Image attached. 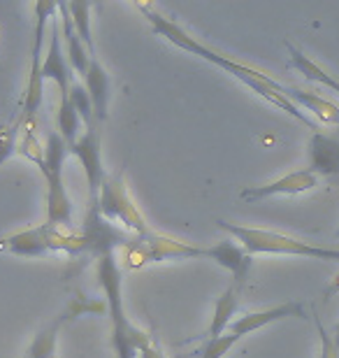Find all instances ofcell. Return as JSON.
<instances>
[{"label": "cell", "instance_id": "16", "mask_svg": "<svg viewBox=\"0 0 339 358\" xmlns=\"http://www.w3.org/2000/svg\"><path fill=\"white\" fill-rule=\"evenodd\" d=\"M286 98L291 100L293 105L298 107H305L307 112H312L321 124H339V107L335 103H330L323 96L314 91H302V89H295V87H288Z\"/></svg>", "mask_w": 339, "mask_h": 358}, {"label": "cell", "instance_id": "32", "mask_svg": "<svg viewBox=\"0 0 339 358\" xmlns=\"http://www.w3.org/2000/svg\"><path fill=\"white\" fill-rule=\"evenodd\" d=\"M335 238H339V231H337V233H335Z\"/></svg>", "mask_w": 339, "mask_h": 358}, {"label": "cell", "instance_id": "27", "mask_svg": "<svg viewBox=\"0 0 339 358\" xmlns=\"http://www.w3.org/2000/svg\"><path fill=\"white\" fill-rule=\"evenodd\" d=\"M314 324H316V331H319V340H321V358H339V345L335 342L333 335L323 328L321 319L316 317V314H314Z\"/></svg>", "mask_w": 339, "mask_h": 358}, {"label": "cell", "instance_id": "20", "mask_svg": "<svg viewBox=\"0 0 339 358\" xmlns=\"http://www.w3.org/2000/svg\"><path fill=\"white\" fill-rule=\"evenodd\" d=\"M68 142L61 138L59 133H49L47 142H45V168L40 170L42 175H63V166H66L68 159Z\"/></svg>", "mask_w": 339, "mask_h": 358}, {"label": "cell", "instance_id": "9", "mask_svg": "<svg viewBox=\"0 0 339 358\" xmlns=\"http://www.w3.org/2000/svg\"><path fill=\"white\" fill-rule=\"evenodd\" d=\"M281 319H307L305 305L298 303V300H288V303L268 307V310L249 312V314H244V317L235 319L228 331L233 335H237V338H244V335L254 333V331H258V328L270 326V324H274V321H281Z\"/></svg>", "mask_w": 339, "mask_h": 358}, {"label": "cell", "instance_id": "4", "mask_svg": "<svg viewBox=\"0 0 339 358\" xmlns=\"http://www.w3.org/2000/svg\"><path fill=\"white\" fill-rule=\"evenodd\" d=\"M59 12V3H47L40 0L35 3V35H33V49H31V70H28V82L24 91V105H21V114L17 119L19 128H35L38 124V112L42 107V98H45V77H42V42H45V33L49 19Z\"/></svg>", "mask_w": 339, "mask_h": 358}, {"label": "cell", "instance_id": "15", "mask_svg": "<svg viewBox=\"0 0 339 358\" xmlns=\"http://www.w3.org/2000/svg\"><path fill=\"white\" fill-rule=\"evenodd\" d=\"M47 182V221L49 226L72 228V200L63 184V175H49Z\"/></svg>", "mask_w": 339, "mask_h": 358}, {"label": "cell", "instance_id": "11", "mask_svg": "<svg viewBox=\"0 0 339 358\" xmlns=\"http://www.w3.org/2000/svg\"><path fill=\"white\" fill-rule=\"evenodd\" d=\"M309 173L316 177H339V140L326 133H312L307 145Z\"/></svg>", "mask_w": 339, "mask_h": 358}, {"label": "cell", "instance_id": "29", "mask_svg": "<svg viewBox=\"0 0 339 358\" xmlns=\"http://www.w3.org/2000/svg\"><path fill=\"white\" fill-rule=\"evenodd\" d=\"M333 338H335V342L339 345V324H337V328H335V335H333Z\"/></svg>", "mask_w": 339, "mask_h": 358}, {"label": "cell", "instance_id": "24", "mask_svg": "<svg viewBox=\"0 0 339 358\" xmlns=\"http://www.w3.org/2000/svg\"><path fill=\"white\" fill-rule=\"evenodd\" d=\"M17 154H21L31 163H35L40 170L45 168V147H40L38 138H35V128H21V140L17 145Z\"/></svg>", "mask_w": 339, "mask_h": 358}, {"label": "cell", "instance_id": "6", "mask_svg": "<svg viewBox=\"0 0 339 358\" xmlns=\"http://www.w3.org/2000/svg\"><path fill=\"white\" fill-rule=\"evenodd\" d=\"M70 152L77 156L84 168L86 184H89V210L98 207V193L105 182V168H103V149H100V131L98 128H86Z\"/></svg>", "mask_w": 339, "mask_h": 358}, {"label": "cell", "instance_id": "14", "mask_svg": "<svg viewBox=\"0 0 339 358\" xmlns=\"http://www.w3.org/2000/svg\"><path fill=\"white\" fill-rule=\"evenodd\" d=\"M0 247L10 254L17 256H45L52 254V242H49V228L47 224H42L38 228H26L5 238L0 242Z\"/></svg>", "mask_w": 339, "mask_h": 358}, {"label": "cell", "instance_id": "7", "mask_svg": "<svg viewBox=\"0 0 339 358\" xmlns=\"http://www.w3.org/2000/svg\"><path fill=\"white\" fill-rule=\"evenodd\" d=\"M319 184V177L309 170H295V173H288L277 182L263 184V186H249L240 193L242 200L247 203H256V200H265V198H274V196H298V193H307L316 189Z\"/></svg>", "mask_w": 339, "mask_h": 358}, {"label": "cell", "instance_id": "8", "mask_svg": "<svg viewBox=\"0 0 339 358\" xmlns=\"http://www.w3.org/2000/svg\"><path fill=\"white\" fill-rule=\"evenodd\" d=\"M203 259L216 263V266L226 268L235 279V286H242L247 279L251 266H254V256L244 249L237 240H221L212 247L203 249Z\"/></svg>", "mask_w": 339, "mask_h": 358}, {"label": "cell", "instance_id": "3", "mask_svg": "<svg viewBox=\"0 0 339 358\" xmlns=\"http://www.w3.org/2000/svg\"><path fill=\"white\" fill-rule=\"evenodd\" d=\"M98 282L105 291L107 314L112 319V347L117 358H137L135 338L140 328L126 317L124 305V272L119 268L117 254H107L98 259Z\"/></svg>", "mask_w": 339, "mask_h": 358}, {"label": "cell", "instance_id": "19", "mask_svg": "<svg viewBox=\"0 0 339 358\" xmlns=\"http://www.w3.org/2000/svg\"><path fill=\"white\" fill-rule=\"evenodd\" d=\"M82 124L84 121L77 114L75 105L70 103V96H63L59 103V114H56V126H59L56 133L68 142V147H72L79 138H82Z\"/></svg>", "mask_w": 339, "mask_h": 358}, {"label": "cell", "instance_id": "2", "mask_svg": "<svg viewBox=\"0 0 339 358\" xmlns=\"http://www.w3.org/2000/svg\"><path fill=\"white\" fill-rule=\"evenodd\" d=\"M216 224H219L221 231H226L230 238L240 242L251 256L277 254V256H302V259H314V261H339V249H333V247H319V245L302 242L284 233L265 231V228L237 226V224H228V221H221V219L216 221Z\"/></svg>", "mask_w": 339, "mask_h": 358}, {"label": "cell", "instance_id": "18", "mask_svg": "<svg viewBox=\"0 0 339 358\" xmlns=\"http://www.w3.org/2000/svg\"><path fill=\"white\" fill-rule=\"evenodd\" d=\"M286 49H288V54H291V68H295L298 73L305 75L309 82H319L323 87H328L330 91L339 93V80H335L333 75H328L319 63H314L305 52H300L293 42H286Z\"/></svg>", "mask_w": 339, "mask_h": 358}, {"label": "cell", "instance_id": "21", "mask_svg": "<svg viewBox=\"0 0 339 358\" xmlns=\"http://www.w3.org/2000/svg\"><path fill=\"white\" fill-rule=\"evenodd\" d=\"M66 317H61L54 321L52 326L45 328L40 335H35V340L31 342V347L26 349V358H56V342H59V331L63 326Z\"/></svg>", "mask_w": 339, "mask_h": 358}, {"label": "cell", "instance_id": "10", "mask_svg": "<svg viewBox=\"0 0 339 358\" xmlns=\"http://www.w3.org/2000/svg\"><path fill=\"white\" fill-rule=\"evenodd\" d=\"M42 77H45V80H52L56 87H59L61 98L63 96H70L72 68L68 66L66 52H63L59 24H54L52 28H49L47 52H45V59H42Z\"/></svg>", "mask_w": 339, "mask_h": 358}, {"label": "cell", "instance_id": "28", "mask_svg": "<svg viewBox=\"0 0 339 358\" xmlns=\"http://www.w3.org/2000/svg\"><path fill=\"white\" fill-rule=\"evenodd\" d=\"M135 349H137V358H168L161 349L154 345V340L149 338L147 333L140 328V333H137L135 338Z\"/></svg>", "mask_w": 339, "mask_h": 358}, {"label": "cell", "instance_id": "17", "mask_svg": "<svg viewBox=\"0 0 339 358\" xmlns=\"http://www.w3.org/2000/svg\"><path fill=\"white\" fill-rule=\"evenodd\" d=\"M240 310V298H237V286H228L226 291L216 298L214 305V314H212V324H209L205 340H214L226 335V331L233 324V317Z\"/></svg>", "mask_w": 339, "mask_h": 358}, {"label": "cell", "instance_id": "33", "mask_svg": "<svg viewBox=\"0 0 339 358\" xmlns=\"http://www.w3.org/2000/svg\"><path fill=\"white\" fill-rule=\"evenodd\" d=\"M24 358H26V356H24Z\"/></svg>", "mask_w": 339, "mask_h": 358}, {"label": "cell", "instance_id": "1", "mask_svg": "<svg viewBox=\"0 0 339 358\" xmlns=\"http://www.w3.org/2000/svg\"><path fill=\"white\" fill-rule=\"evenodd\" d=\"M140 10L144 12V17L149 19V24H151V28H154V33L163 35L165 40L172 42V45L179 47V49H184V52H189L193 56H200L203 61L212 63V66L221 68V70H226L228 75H233L235 80H240L242 84H247L251 91H256L258 96H261L263 100H268L270 105L279 107V110H284L286 114H291L293 119H298L300 124L309 126L314 133H319V126H316L314 121L309 119L298 105H293L291 100L286 98V93H288L286 84L272 80V77L268 73H263V70H256V68H251V66H244V63H237L233 59H228V56H223L219 52H214V49L205 47L203 42H198L196 38H191V35L186 33L182 26H177L175 21L165 19L163 14L154 12L151 7L140 5Z\"/></svg>", "mask_w": 339, "mask_h": 358}, {"label": "cell", "instance_id": "12", "mask_svg": "<svg viewBox=\"0 0 339 358\" xmlns=\"http://www.w3.org/2000/svg\"><path fill=\"white\" fill-rule=\"evenodd\" d=\"M59 28H61V42H63L68 66L72 68V73L84 77L86 70H89L91 59H96V56H89V49H86L82 38L77 35L75 24H72V17L68 12V3H59Z\"/></svg>", "mask_w": 339, "mask_h": 358}, {"label": "cell", "instance_id": "30", "mask_svg": "<svg viewBox=\"0 0 339 358\" xmlns=\"http://www.w3.org/2000/svg\"><path fill=\"white\" fill-rule=\"evenodd\" d=\"M330 291H339V277L335 279V284H333V289H330Z\"/></svg>", "mask_w": 339, "mask_h": 358}, {"label": "cell", "instance_id": "23", "mask_svg": "<svg viewBox=\"0 0 339 358\" xmlns=\"http://www.w3.org/2000/svg\"><path fill=\"white\" fill-rule=\"evenodd\" d=\"M70 103L75 105V110H77L79 117H82L86 128H96V124H98V121H96V112H93L91 96H89V91H86L84 84L72 82V87H70Z\"/></svg>", "mask_w": 339, "mask_h": 358}, {"label": "cell", "instance_id": "22", "mask_svg": "<svg viewBox=\"0 0 339 358\" xmlns=\"http://www.w3.org/2000/svg\"><path fill=\"white\" fill-rule=\"evenodd\" d=\"M68 12L72 17V24H75L77 35L82 38V42L91 52V56H96L93 54L96 47H93V33H91V5L82 3V0H72V3H68Z\"/></svg>", "mask_w": 339, "mask_h": 358}, {"label": "cell", "instance_id": "5", "mask_svg": "<svg viewBox=\"0 0 339 358\" xmlns=\"http://www.w3.org/2000/svg\"><path fill=\"white\" fill-rule=\"evenodd\" d=\"M98 210L107 221L121 226L126 233L135 235V238H144V235L151 233V228L147 226V221H144L142 212L137 210L131 193H128L124 173L105 177V182L100 186V193H98Z\"/></svg>", "mask_w": 339, "mask_h": 358}, {"label": "cell", "instance_id": "13", "mask_svg": "<svg viewBox=\"0 0 339 358\" xmlns=\"http://www.w3.org/2000/svg\"><path fill=\"white\" fill-rule=\"evenodd\" d=\"M84 87L89 91L91 103H93V112H96V121L103 124L107 119V112H110V96H112V82H110V73L103 68V63L98 59H91L89 70L82 77Z\"/></svg>", "mask_w": 339, "mask_h": 358}, {"label": "cell", "instance_id": "26", "mask_svg": "<svg viewBox=\"0 0 339 358\" xmlns=\"http://www.w3.org/2000/svg\"><path fill=\"white\" fill-rule=\"evenodd\" d=\"M19 135H21V128L17 124H12V126H7L5 128V133L0 135V166L7 161V159H12L14 152H17V145H19Z\"/></svg>", "mask_w": 339, "mask_h": 358}, {"label": "cell", "instance_id": "25", "mask_svg": "<svg viewBox=\"0 0 339 358\" xmlns=\"http://www.w3.org/2000/svg\"><path fill=\"white\" fill-rule=\"evenodd\" d=\"M240 340L242 338H237V335H233V333L221 335V338H214V340H207L205 345L196 352V356L198 358H223Z\"/></svg>", "mask_w": 339, "mask_h": 358}, {"label": "cell", "instance_id": "31", "mask_svg": "<svg viewBox=\"0 0 339 358\" xmlns=\"http://www.w3.org/2000/svg\"><path fill=\"white\" fill-rule=\"evenodd\" d=\"M5 128H7V126H0V135H3V133H5Z\"/></svg>", "mask_w": 339, "mask_h": 358}]
</instances>
